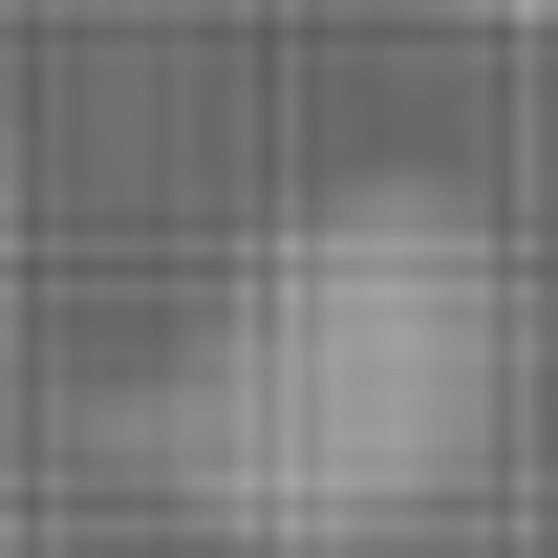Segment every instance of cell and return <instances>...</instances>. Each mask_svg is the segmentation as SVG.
<instances>
[{"instance_id": "1", "label": "cell", "mask_w": 558, "mask_h": 558, "mask_svg": "<svg viewBox=\"0 0 558 558\" xmlns=\"http://www.w3.org/2000/svg\"><path fill=\"white\" fill-rule=\"evenodd\" d=\"M494 409H515V258L429 172H344L194 301L150 473L236 558H365L494 451Z\"/></svg>"}, {"instance_id": "2", "label": "cell", "mask_w": 558, "mask_h": 558, "mask_svg": "<svg viewBox=\"0 0 558 558\" xmlns=\"http://www.w3.org/2000/svg\"><path fill=\"white\" fill-rule=\"evenodd\" d=\"M451 22H515V44H558V0H451Z\"/></svg>"}, {"instance_id": "3", "label": "cell", "mask_w": 558, "mask_h": 558, "mask_svg": "<svg viewBox=\"0 0 558 558\" xmlns=\"http://www.w3.org/2000/svg\"><path fill=\"white\" fill-rule=\"evenodd\" d=\"M0 301H22V172H0Z\"/></svg>"}]
</instances>
